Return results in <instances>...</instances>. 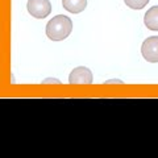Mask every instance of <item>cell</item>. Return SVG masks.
I'll use <instances>...</instances> for the list:
<instances>
[{
	"mask_svg": "<svg viewBox=\"0 0 158 158\" xmlns=\"http://www.w3.org/2000/svg\"><path fill=\"white\" fill-rule=\"evenodd\" d=\"M145 27L150 31H158V6L152 7L148 9V12L144 16Z\"/></svg>",
	"mask_w": 158,
	"mask_h": 158,
	"instance_id": "5b68a950",
	"label": "cell"
},
{
	"mask_svg": "<svg viewBox=\"0 0 158 158\" xmlns=\"http://www.w3.org/2000/svg\"><path fill=\"white\" fill-rule=\"evenodd\" d=\"M28 12L36 19H45L52 12V3L49 0H28Z\"/></svg>",
	"mask_w": 158,
	"mask_h": 158,
	"instance_id": "7a4b0ae2",
	"label": "cell"
},
{
	"mask_svg": "<svg viewBox=\"0 0 158 158\" xmlns=\"http://www.w3.org/2000/svg\"><path fill=\"white\" fill-rule=\"evenodd\" d=\"M62 6L70 13H81L87 7V0H62Z\"/></svg>",
	"mask_w": 158,
	"mask_h": 158,
	"instance_id": "8992f818",
	"label": "cell"
},
{
	"mask_svg": "<svg viewBox=\"0 0 158 158\" xmlns=\"http://www.w3.org/2000/svg\"><path fill=\"white\" fill-rule=\"evenodd\" d=\"M141 53L148 62H158V36L148 37L141 46Z\"/></svg>",
	"mask_w": 158,
	"mask_h": 158,
	"instance_id": "3957f363",
	"label": "cell"
},
{
	"mask_svg": "<svg viewBox=\"0 0 158 158\" xmlns=\"http://www.w3.org/2000/svg\"><path fill=\"white\" fill-rule=\"evenodd\" d=\"M92 81L94 77L91 70L85 66L75 67L70 73V77H69V83L70 85H91Z\"/></svg>",
	"mask_w": 158,
	"mask_h": 158,
	"instance_id": "277c9868",
	"label": "cell"
},
{
	"mask_svg": "<svg viewBox=\"0 0 158 158\" xmlns=\"http://www.w3.org/2000/svg\"><path fill=\"white\" fill-rule=\"evenodd\" d=\"M125 4L132 9H142L148 6L149 0H124Z\"/></svg>",
	"mask_w": 158,
	"mask_h": 158,
	"instance_id": "52a82bcc",
	"label": "cell"
},
{
	"mask_svg": "<svg viewBox=\"0 0 158 158\" xmlns=\"http://www.w3.org/2000/svg\"><path fill=\"white\" fill-rule=\"evenodd\" d=\"M73 31V21L65 15L54 16L46 24V36L52 41H63Z\"/></svg>",
	"mask_w": 158,
	"mask_h": 158,
	"instance_id": "6da1fadb",
	"label": "cell"
}]
</instances>
